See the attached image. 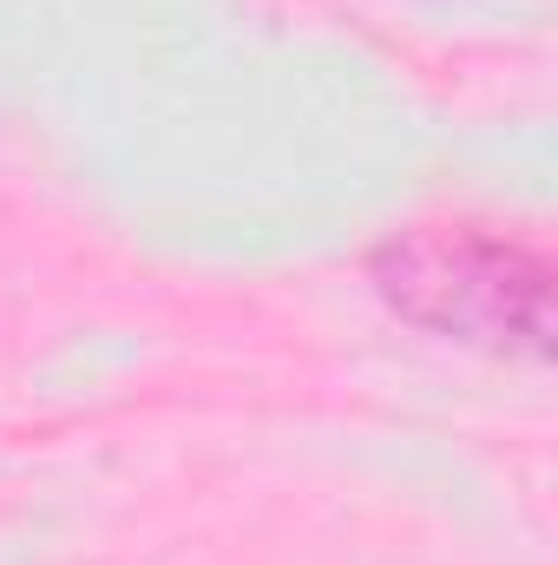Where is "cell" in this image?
Segmentation results:
<instances>
[{"label": "cell", "mask_w": 558, "mask_h": 565, "mask_svg": "<svg viewBox=\"0 0 558 565\" xmlns=\"http://www.w3.org/2000/svg\"><path fill=\"white\" fill-rule=\"evenodd\" d=\"M368 277L382 302L440 342L493 349V355H546L552 349V264L500 237L486 224H415L395 231Z\"/></svg>", "instance_id": "1"}]
</instances>
